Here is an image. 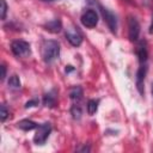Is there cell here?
I'll return each mask as SVG.
<instances>
[{"instance_id": "e0dca14e", "label": "cell", "mask_w": 153, "mask_h": 153, "mask_svg": "<svg viewBox=\"0 0 153 153\" xmlns=\"http://www.w3.org/2000/svg\"><path fill=\"white\" fill-rule=\"evenodd\" d=\"M0 108H1L0 118H1V122H5V121H6V118L8 117V110H7V108H6V105H5V104H2Z\"/></svg>"}, {"instance_id": "7a4b0ae2", "label": "cell", "mask_w": 153, "mask_h": 153, "mask_svg": "<svg viewBox=\"0 0 153 153\" xmlns=\"http://www.w3.org/2000/svg\"><path fill=\"white\" fill-rule=\"evenodd\" d=\"M11 50L17 57H26L31 54V47L26 41L17 39L11 43Z\"/></svg>"}, {"instance_id": "7c38bea8", "label": "cell", "mask_w": 153, "mask_h": 153, "mask_svg": "<svg viewBox=\"0 0 153 153\" xmlns=\"http://www.w3.org/2000/svg\"><path fill=\"white\" fill-rule=\"evenodd\" d=\"M17 127H18L19 129L24 130V131H30V130H32V129H36V128L38 127V124H37L36 122L31 121V120L25 118V120L19 121V122L17 123Z\"/></svg>"}, {"instance_id": "ac0fdd59", "label": "cell", "mask_w": 153, "mask_h": 153, "mask_svg": "<svg viewBox=\"0 0 153 153\" xmlns=\"http://www.w3.org/2000/svg\"><path fill=\"white\" fill-rule=\"evenodd\" d=\"M6 13H7V4L5 0H1V19L2 20L6 18Z\"/></svg>"}, {"instance_id": "44dd1931", "label": "cell", "mask_w": 153, "mask_h": 153, "mask_svg": "<svg viewBox=\"0 0 153 153\" xmlns=\"http://www.w3.org/2000/svg\"><path fill=\"white\" fill-rule=\"evenodd\" d=\"M149 33H153V17H152V22L149 25Z\"/></svg>"}, {"instance_id": "5b68a950", "label": "cell", "mask_w": 153, "mask_h": 153, "mask_svg": "<svg viewBox=\"0 0 153 153\" xmlns=\"http://www.w3.org/2000/svg\"><path fill=\"white\" fill-rule=\"evenodd\" d=\"M99 11H100L102 17L104 18L105 23L108 24L110 31L112 33H116V31H117V19H116V16L114 14V12H111L109 8L103 7L100 5H99Z\"/></svg>"}, {"instance_id": "603a6c76", "label": "cell", "mask_w": 153, "mask_h": 153, "mask_svg": "<svg viewBox=\"0 0 153 153\" xmlns=\"http://www.w3.org/2000/svg\"><path fill=\"white\" fill-rule=\"evenodd\" d=\"M152 94H153V85H152Z\"/></svg>"}, {"instance_id": "5bb4252c", "label": "cell", "mask_w": 153, "mask_h": 153, "mask_svg": "<svg viewBox=\"0 0 153 153\" xmlns=\"http://www.w3.org/2000/svg\"><path fill=\"white\" fill-rule=\"evenodd\" d=\"M98 104H99V99H90L87 102V112H88V115H94L97 112Z\"/></svg>"}, {"instance_id": "277c9868", "label": "cell", "mask_w": 153, "mask_h": 153, "mask_svg": "<svg viewBox=\"0 0 153 153\" xmlns=\"http://www.w3.org/2000/svg\"><path fill=\"white\" fill-rule=\"evenodd\" d=\"M80 22H81V24H82L85 27H87V29H93V27H96L97 24H98V14H97V12H96L94 10L88 8V10H86V11L81 14Z\"/></svg>"}, {"instance_id": "4fadbf2b", "label": "cell", "mask_w": 153, "mask_h": 153, "mask_svg": "<svg viewBox=\"0 0 153 153\" xmlns=\"http://www.w3.org/2000/svg\"><path fill=\"white\" fill-rule=\"evenodd\" d=\"M69 97L74 103H79L82 98V88L80 86H74L69 92Z\"/></svg>"}, {"instance_id": "9c48e42d", "label": "cell", "mask_w": 153, "mask_h": 153, "mask_svg": "<svg viewBox=\"0 0 153 153\" xmlns=\"http://www.w3.org/2000/svg\"><path fill=\"white\" fill-rule=\"evenodd\" d=\"M136 55H137V59H139V63L147 62L148 53H147V43H146V41H140V42L137 43V47H136Z\"/></svg>"}, {"instance_id": "30bf717a", "label": "cell", "mask_w": 153, "mask_h": 153, "mask_svg": "<svg viewBox=\"0 0 153 153\" xmlns=\"http://www.w3.org/2000/svg\"><path fill=\"white\" fill-rule=\"evenodd\" d=\"M56 100H57V92H56V90L49 91L43 97V104L47 108H54L56 105Z\"/></svg>"}, {"instance_id": "8fae6325", "label": "cell", "mask_w": 153, "mask_h": 153, "mask_svg": "<svg viewBox=\"0 0 153 153\" xmlns=\"http://www.w3.org/2000/svg\"><path fill=\"white\" fill-rule=\"evenodd\" d=\"M45 30L49 31V32H53V33H57L61 31L62 29V24H61V20L60 19H53L50 22H48L45 25H44Z\"/></svg>"}, {"instance_id": "2e32d148", "label": "cell", "mask_w": 153, "mask_h": 153, "mask_svg": "<svg viewBox=\"0 0 153 153\" xmlns=\"http://www.w3.org/2000/svg\"><path fill=\"white\" fill-rule=\"evenodd\" d=\"M71 114L73 116L74 120H80L81 115H82V111H81V106L79 105V103H74L71 108Z\"/></svg>"}, {"instance_id": "6da1fadb", "label": "cell", "mask_w": 153, "mask_h": 153, "mask_svg": "<svg viewBox=\"0 0 153 153\" xmlns=\"http://www.w3.org/2000/svg\"><path fill=\"white\" fill-rule=\"evenodd\" d=\"M60 55V44L56 41L49 39L45 41L42 45V57L44 60V62L47 63H51L53 61H55Z\"/></svg>"}, {"instance_id": "d6986e66", "label": "cell", "mask_w": 153, "mask_h": 153, "mask_svg": "<svg viewBox=\"0 0 153 153\" xmlns=\"http://www.w3.org/2000/svg\"><path fill=\"white\" fill-rule=\"evenodd\" d=\"M36 105H38V99H37V98L30 99L29 102H26V103H25V108H26V109H27V108H32V106H36Z\"/></svg>"}, {"instance_id": "8992f818", "label": "cell", "mask_w": 153, "mask_h": 153, "mask_svg": "<svg viewBox=\"0 0 153 153\" xmlns=\"http://www.w3.org/2000/svg\"><path fill=\"white\" fill-rule=\"evenodd\" d=\"M147 74V62L139 63V68L136 71V88L141 96L145 93V78Z\"/></svg>"}, {"instance_id": "3957f363", "label": "cell", "mask_w": 153, "mask_h": 153, "mask_svg": "<svg viewBox=\"0 0 153 153\" xmlns=\"http://www.w3.org/2000/svg\"><path fill=\"white\" fill-rule=\"evenodd\" d=\"M50 133H51V126H50V123L45 122V123L39 124L36 128V134L33 136V142L36 145H44L45 141L48 140Z\"/></svg>"}, {"instance_id": "52a82bcc", "label": "cell", "mask_w": 153, "mask_h": 153, "mask_svg": "<svg viewBox=\"0 0 153 153\" xmlns=\"http://www.w3.org/2000/svg\"><path fill=\"white\" fill-rule=\"evenodd\" d=\"M127 22H128V37L131 42H136L140 35V24L137 19L133 16H129Z\"/></svg>"}, {"instance_id": "ba28073f", "label": "cell", "mask_w": 153, "mask_h": 153, "mask_svg": "<svg viewBox=\"0 0 153 153\" xmlns=\"http://www.w3.org/2000/svg\"><path fill=\"white\" fill-rule=\"evenodd\" d=\"M66 38L73 47H79L82 43V35L75 26H71L66 30Z\"/></svg>"}, {"instance_id": "7402d4cb", "label": "cell", "mask_w": 153, "mask_h": 153, "mask_svg": "<svg viewBox=\"0 0 153 153\" xmlns=\"http://www.w3.org/2000/svg\"><path fill=\"white\" fill-rule=\"evenodd\" d=\"M43 1H56V0H43Z\"/></svg>"}, {"instance_id": "9a60e30c", "label": "cell", "mask_w": 153, "mask_h": 153, "mask_svg": "<svg viewBox=\"0 0 153 153\" xmlns=\"http://www.w3.org/2000/svg\"><path fill=\"white\" fill-rule=\"evenodd\" d=\"M8 87L12 88V90H18V88H20V79H19L18 75L13 74V75L10 76V79H8Z\"/></svg>"}, {"instance_id": "ffe728a7", "label": "cell", "mask_w": 153, "mask_h": 153, "mask_svg": "<svg viewBox=\"0 0 153 153\" xmlns=\"http://www.w3.org/2000/svg\"><path fill=\"white\" fill-rule=\"evenodd\" d=\"M1 80H4L5 79V76H6V67H5V65H1Z\"/></svg>"}]
</instances>
